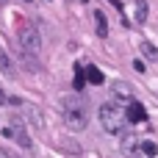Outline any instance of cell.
<instances>
[{
	"label": "cell",
	"mask_w": 158,
	"mask_h": 158,
	"mask_svg": "<svg viewBox=\"0 0 158 158\" xmlns=\"http://www.w3.org/2000/svg\"><path fill=\"white\" fill-rule=\"evenodd\" d=\"M64 122H67V128H72V131H83L86 128V103L81 100V94H69V97H64Z\"/></svg>",
	"instance_id": "1"
},
{
	"label": "cell",
	"mask_w": 158,
	"mask_h": 158,
	"mask_svg": "<svg viewBox=\"0 0 158 158\" xmlns=\"http://www.w3.org/2000/svg\"><path fill=\"white\" fill-rule=\"evenodd\" d=\"M100 122H103V128H106L108 133H114V136H122V133H125V114H122V108L117 106V100L100 106Z\"/></svg>",
	"instance_id": "2"
},
{
	"label": "cell",
	"mask_w": 158,
	"mask_h": 158,
	"mask_svg": "<svg viewBox=\"0 0 158 158\" xmlns=\"http://www.w3.org/2000/svg\"><path fill=\"white\" fill-rule=\"evenodd\" d=\"M17 39H19V50H25V53H31V56H42V36H39V31L31 25V22H22L19 25V31H17Z\"/></svg>",
	"instance_id": "3"
},
{
	"label": "cell",
	"mask_w": 158,
	"mask_h": 158,
	"mask_svg": "<svg viewBox=\"0 0 158 158\" xmlns=\"http://www.w3.org/2000/svg\"><path fill=\"white\" fill-rule=\"evenodd\" d=\"M3 136H6V139H14L22 150H31V147H33V142H31V136H28L25 125H19V119H14L8 128H3Z\"/></svg>",
	"instance_id": "4"
},
{
	"label": "cell",
	"mask_w": 158,
	"mask_h": 158,
	"mask_svg": "<svg viewBox=\"0 0 158 158\" xmlns=\"http://www.w3.org/2000/svg\"><path fill=\"white\" fill-rule=\"evenodd\" d=\"M111 97L117 100V103H131L133 100V92H131V86L128 83H111Z\"/></svg>",
	"instance_id": "5"
},
{
	"label": "cell",
	"mask_w": 158,
	"mask_h": 158,
	"mask_svg": "<svg viewBox=\"0 0 158 158\" xmlns=\"http://www.w3.org/2000/svg\"><path fill=\"white\" fill-rule=\"evenodd\" d=\"M131 122H144L147 119V111H144V106L142 103H136V100H131L128 103V114H125Z\"/></svg>",
	"instance_id": "6"
},
{
	"label": "cell",
	"mask_w": 158,
	"mask_h": 158,
	"mask_svg": "<svg viewBox=\"0 0 158 158\" xmlns=\"http://www.w3.org/2000/svg\"><path fill=\"white\" fill-rule=\"evenodd\" d=\"M86 81L94 83V86H103V83H106V75H103L94 64H86Z\"/></svg>",
	"instance_id": "7"
},
{
	"label": "cell",
	"mask_w": 158,
	"mask_h": 158,
	"mask_svg": "<svg viewBox=\"0 0 158 158\" xmlns=\"http://www.w3.org/2000/svg\"><path fill=\"white\" fill-rule=\"evenodd\" d=\"M94 28H97V36L100 39L108 36V22H106V14L103 11H94Z\"/></svg>",
	"instance_id": "8"
},
{
	"label": "cell",
	"mask_w": 158,
	"mask_h": 158,
	"mask_svg": "<svg viewBox=\"0 0 158 158\" xmlns=\"http://www.w3.org/2000/svg\"><path fill=\"white\" fill-rule=\"evenodd\" d=\"M133 8H136V22H139V25H142V22H147V11H150L147 0H136V3H133Z\"/></svg>",
	"instance_id": "9"
},
{
	"label": "cell",
	"mask_w": 158,
	"mask_h": 158,
	"mask_svg": "<svg viewBox=\"0 0 158 158\" xmlns=\"http://www.w3.org/2000/svg\"><path fill=\"white\" fill-rule=\"evenodd\" d=\"M0 69L6 72V75H14V67H11V58H8V53L0 47Z\"/></svg>",
	"instance_id": "10"
},
{
	"label": "cell",
	"mask_w": 158,
	"mask_h": 158,
	"mask_svg": "<svg viewBox=\"0 0 158 158\" xmlns=\"http://www.w3.org/2000/svg\"><path fill=\"white\" fill-rule=\"evenodd\" d=\"M83 86H86V69H83V67L78 64V67H75V89L81 92Z\"/></svg>",
	"instance_id": "11"
},
{
	"label": "cell",
	"mask_w": 158,
	"mask_h": 158,
	"mask_svg": "<svg viewBox=\"0 0 158 158\" xmlns=\"http://www.w3.org/2000/svg\"><path fill=\"white\" fill-rule=\"evenodd\" d=\"M142 53H144L147 58H153V61H158V47H153L150 42H142Z\"/></svg>",
	"instance_id": "12"
},
{
	"label": "cell",
	"mask_w": 158,
	"mask_h": 158,
	"mask_svg": "<svg viewBox=\"0 0 158 158\" xmlns=\"http://www.w3.org/2000/svg\"><path fill=\"white\" fill-rule=\"evenodd\" d=\"M122 147H125V150L131 153V150H136V147H139V142H136L133 136H125V139H122Z\"/></svg>",
	"instance_id": "13"
},
{
	"label": "cell",
	"mask_w": 158,
	"mask_h": 158,
	"mask_svg": "<svg viewBox=\"0 0 158 158\" xmlns=\"http://www.w3.org/2000/svg\"><path fill=\"white\" fill-rule=\"evenodd\" d=\"M139 147H142V150H144L147 156H156V153H158V147H156V144H153V142H142Z\"/></svg>",
	"instance_id": "14"
},
{
	"label": "cell",
	"mask_w": 158,
	"mask_h": 158,
	"mask_svg": "<svg viewBox=\"0 0 158 158\" xmlns=\"http://www.w3.org/2000/svg\"><path fill=\"white\" fill-rule=\"evenodd\" d=\"M133 67H136V72H144L147 67H144V61H133Z\"/></svg>",
	"instance_id": "15"
},
{
	"label": "cell",
	"mask_w": 158,
	"mask_h": 158,
	"mask_svg": "<svg viewBox=\"0 0 158 158\" xmlns=\"http://www.w3.org/2000/svg\"><path fill=\"white\" fill-rule=\"evenodd\" d=\"M3 103H8V97H6V92L0 89V106H3Z\"/></svg>",
	"instance_id": "16"
},
{
	"label": "cell",
	"mask_w": 158,
	"mask_h": 158,
	"mask_svg": "<svg viewBox=\"0 0 158 158\" xmlns=\"http://www.w3.org/2000/svg\"><path fill=\"white\" fill-rule=\"evenodd\" d=\"M108 3H111V6H117V8L122 11V3H119V0H108Z\"/></svg>",
	"instance_id": "17"
},
{
	"label": "cell",
	"mask_w": 158,
	"mask_h": 158,
	"mask_svg": "<svg viewBox=\"0 0 158 158\" xmlns=\"http://www.w3.org/2000/svg\"><path fill=\"white\" fill-rule=\"evenodd\" d=\"M0 158H8V156H6V153H3V150H0Z\"/></svg>",
	"instance_id": "18"
},
{
	"label": "cell",
	"mask_w": 158,
	"mask_h": 158,
	"mask_svg": "<svg viewBox=\"0 0 158 158\" xmlns=\"http://www.w3.org/2000/svg\"><path fill=\"white\" fill-rule=\"evenodd\" d=\"M25 3H31V0H25Z\"/></svg>",
	"instance_id": "19"
},
{
	"label": "cell",
	"mask_w": 158,
	"mask_h": 158,
	"mask_svg": "<svg viewBox=\"0 0 158 158\" xmlns=\"http://www.w3.org/2000/svg\"><path fill=\"white\" fill-rule=\"evenodd\" d=\"M0 3H3V0H0Z\"/></svg>",
	"instance_id": "20"
}]
</instances>
